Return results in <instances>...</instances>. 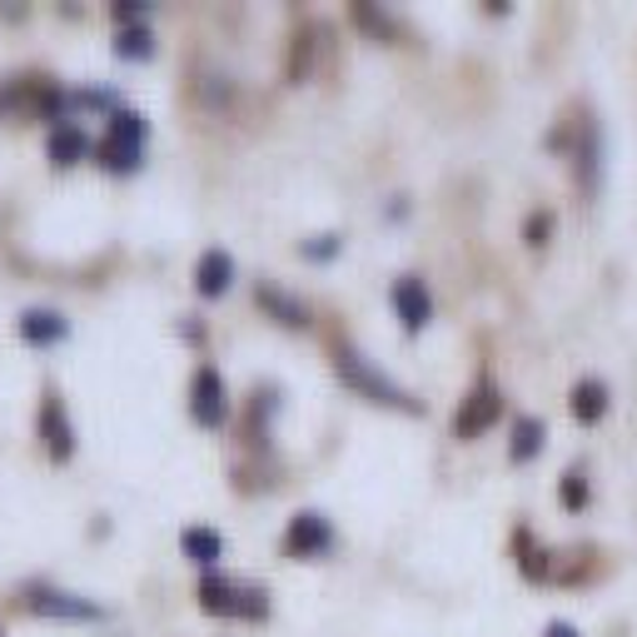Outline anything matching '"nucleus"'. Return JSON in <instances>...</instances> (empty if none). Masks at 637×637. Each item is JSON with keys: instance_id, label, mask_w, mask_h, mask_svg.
<instances>
[{"instance_id": "obj_1", "label": "nucleus", "mask_w": 637, "mask_h": 637, "mask_svg": "<svg viewBox=\"0 0 637 637\" xmlns=\"http://www.w3.org/2000/svg\"><path fill=\"white\" fill-rule=\"evenodd\" d=\"M140 150H145V120L135 115V110H120V115L110 120L105 140H100V165L125 175V170L140 165Z\"/></svg>"}, {"instance_id": "obj_2", "label": "nucleus", "mask_w": 637, "mask_h": 637, "mask_svg": "<svg viewBox=\"0 0 637 637\" xmlns=\"http://www.w3.org/2000/svg\"><path fill=\"white\" fill-rule=\"evenodd\" d=\"M339 378L349 384V389L369 394V399H378V403H394V409H413L409 394H403L399 384H394V378L378 374V369H369L364 359L354 354V349H339Z\"/></svg>"}, {"instance_id": "obj_3", "label": "nucleus", "mask_w": 637, "mask_h": 637, "mask_svg": "<svg viewBox=\"0 0 637 637\" xmlns=\"http://www.w3.org/2000/svg\"><path fill=\"white\" fill-rule=\"evenodd\" d=\"M200 602H204V613H225V617H260L264 613L260 592H245L239 583H229V578H204L200 583Z\"/></svg>"}, {"instance_id": "obj_4", "label": "nucleus", "mask_w": 637, "mask_h": 637, "mask_svg": "<svg viewBox=\"0 0 637 637\" xmlns=\"http://www.w3.org/2000/svg\"><path fill=\"white\" fill-rule=\"evenodd\" d=\"M189 409H195V419H200L204 428L214 424H225V378L214 374V369H200L195 374V389H189Z\"/></svg>"}, {"instance_id": "obj_5", "label": "nucleus", "mask_w": 637, "mask_h": 637, "mask_svg": "<svg viewBox=\"0 0 637 637\" xmlns=\"http://www.w3.org/2000/svg\"><path fill=\"white\" fill-rule=\"evenodd\" d=\"M329 544H334V533L318 513H299V519L289 523V533H284V548H289L295 558H318Z\"/></svg>"}, {"instance_id": "obj_6", "label": "nucleus", "mask_w": 637, "mask_h": 637, "mask_svg": "<svg viewBox=\"0 0 637 637\" xmlns=\"http://www.w3.org/2000/svg\"><path fill=\"white\" fill-rule=\"evenodd\" d=\"M498 409H503L498 389H494V384H478V389L469 394V403L459 409V438H478L498 419Z\"/></svg>"}, {"instance_id": "obj_7", "label": "nucleus", "mask_w": 637, "mask_h": 637, "mask_svg": "<svg viewBox=\"0 0 637 637\" xmlns=\"http://www.w3.org/2000/svg\"><path fill=\"white\" fill-rule=\"evenodd\" d=\"M394 309H399V318H403V329L409 334H419L434 318V299H428V289H424V279H399L394 284Z\"/></svg>"}, {"instance_id": "obj_8", "label": "nucleus", "mask_w": 637, "mask_h": 637, "mask_svg": "<svg viewBox=\"0 0 637 637\" xmlns=\"http://www.w3.org/2000/svg\"><path fill=\"white\" fill-rule=\"evenodd\" d=\"M229 284H235V260H229L225 249L200 254V264H195V289H200L204 299H220Z\"/></svg>"}, {"instance_id": "obj_9", "label": "nucleus", "mask_w": 637, "mask_h": 637, "mask_svg": "<svg viewBox=\"0 0 637 637\" xmlns=\"http://www.w3.org/2000/svg\"><path fill=\"white\" fill-rule=\"evenodd\" d=\"M40 428H46L50 459H71V453H75L71 419H60V399H55V394H46V409H40Z\"/></svg>"}, {"instance_id": "obj_10", "label": "nucleus", "mask_w": 637, "mask_h": 637, "mask_svg": "<svg viewBox=\"0 0 637 637\" xmlns=\"http://www.w3.org/2000/svg\"><path fill=\"white\" fill-rule=\"evenodd\" d=\"M21 334L30 344H55V339H65V318L50 314V309H30V314L21 318Z\"/></svg>"}, {"instance_id": "obj_11", "label": "nucleus", "mask_w": 637, "mask_h": 637, "mask_svg": "<svg viewBox=\"0 0 637 637\" xmlns=\"http://www.w3.org/2000/svg\"><path fill=\"white\" fill-rule=\"evenodd\" d=\"M573 413H578L583 424H598L602 413H608V389H602L598 378H583L578 389H573Z\"/></svg>"}, {"instance_id": "obj_12", "label": "nucleus", "mask_w": 637, "mask_h": 637, "mask_svg": "<svg viewBox=\"0 0 637 637\" xmlns=\"http://www.w3.org/2000/svg\"><path fill=\"white\" fill-rule=\"evenodd\" d=\"M85 150H90V140H85L80 125H60V130L50 135V160H55V165H75Z\"/></svg>"}, {"instance_id": "obj_13", "label": "nucleus", "mask_w": 637, "mask_h": 637, "mask_svg": "<svg viewBox=\"0 0 637 637\" xmlns=\"http://www.w3.org/2000/svg\"><path fill=\"white\" fill-rule=\"evenodd\" d=\"M179 544H185V558H195V563H204V567L225 553V538H220V533H210V528H185V538H179Z\"/></svg>"}, {"instance_id": "obj_14", "label": "nucleus", "mask_w": 637, "mask_h": 637, "mask_svg": "<svg viewBox=\"0 0 637 637\" xmlns=\"http://www.w3.org/2000/svg\"><path fill=\"white\" fill-rule=\"evenodd\" d=\"M544 449V424L538 419H519V428H513V459H533V453Z\"/></svg>"}, {"instance_id": "obj_15", "label": "nucleus", "mask_w": 637, "mask_h": 637, "mask_svg": "<svg viewBox=\"0 0 637 637\" xmlns=\"http://www.w3.org/2000/svg\"><path fill=\"white\" fill-rule=\"evenodd\" d=\"M36 608L40 613H55V617H95L90 602H71V598H60V592H40Z\"/></svg>"}, {"instance_id": "obj_16", "label": "nucleus", "mask_w": 637, "mask_h": 637, "mask_svg": "<svg viewBox=\"0 0 637 637\" xmlns=\"http://www.w3.org/2000/svg\"><path fill=\"white\" fill-rule=\"evenodd\" d=\"M115 50H120L125 60H145V55L154 50V40H150V30H120Z\"/></svg>"}, {"instance_id": "obj_17", "label": "nucleus", "mask_w": 637, "mask_h": 637, "mask_svg": "<svg viewBox=\"0 0 637 637\" xmlns=\"http://www.w3.org/2000/svg\"><path fill=\"white\" fill-rule=\"evenodd\" d=\"M260 304H270L274 314L284 318V324H304V309L295 304V299H284V295H274V289H260Z\"/></svg>"}, {"instance_id": "obj_18", "label": "nucleus", "mask_w": 637, "mask_h": 637, "mask_svg": "<svg viewBox=\"0 0 637 637\" xmlns=\"http://www.w3.org/2000/svg\"><path fill=\"white\" fill-rule=\"evenodd\" d=\"M563 503L567 508H583V503H588V488H583L578 473H567V478H563Z\"/></svg>"}, {"instance_id": "obj_19", "label": "nucleus", "mask_w": 637, "mask_h": 637, "mask_svg": "<svg viewBox=\"0 0 637 637\" xmlns=\"http://www.w3.org/2000/svg\"><path fill=\"white\" fill-rule=\"evenodd\" d=\"M334 249H339V239H318V245H309V254H314V260H324V254H334Z\"/></svg>"}, {"instance_id": "obj_20", "label": "nucleus", "mask_w": 637, "mask_h": 637, "mask_svg": "<svg viewBox=\"0 0 637 637\" xmlns=\"http://www.w3.org/2000/svg\"><path fill=\"white\" fill-rule=\"evenodd\" d=\"M548 637H578V627H567V623H553V627H548Z\"/></svg>"}]
</instances>
